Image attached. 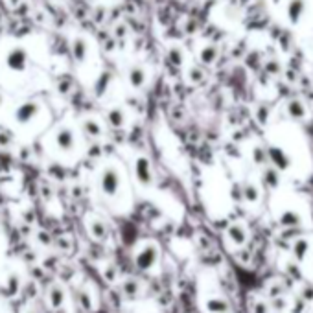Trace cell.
<instances>
[{
  "instance_id": "cell-18",
  "label": "cell",
  "mask_w": 313,
  "mask_h": 313,
  "mask_svg": "<svg viewBox=\"0 0 313 313\" xmlns=\"http://www.w3.org/2000/svg\"><path fill=\"white\" fill-rule=\"evenodd\" d=\"M247 195L250 197V199H252V197H254V188H250V186H249V188H247Z\"/></svg>"
},
{
  "instance_id": "cell-19",
  "label": "cell",
  "mask_w": 313,
  "mask_h": 313,
  "mask_svg": "<svg viewBox=\"0 0 313 313\" xmlns=\"http://www.w3.org/2000/svg\"><path fill=\"white\" fill-rule=\"evenodd\" d=\"M2 103H4V98H2V94H0V105H2Z\"/></svg>"
},
{
  "instance_id": "cell-8",
  "label": "cell",
  "mask_w": 313,
  "mask_h": 313,
  "mask_svg": "<svg viewBox=\"0 0 313 313\" xmlns=\"http://www.w3.org/2000/svg\"><path fill=\"white\" fill-rule=\"evenodd\" d=\"M83 133L91 138H100L101 133H103V127L96 118H87L83 122Z\"/></svg>"
},
{
  "instance_id": "cell-9",
  "label": "cell",
  "mask_w": 313,
  "mask_h": 313,
  "mask_svg": "<svg viewBox=\"0 0 313 313\" xmlns=\"http://www.w3.org/2000/svg\"><path fill=\"white\" fill-rule=\"evenodd\" d=\"M107 122H109L110 127H122L125 124V114L120 107H112L107 112Z\"/></svg>"
},
{
  "instance_id": "cell-11",
  "label": "cell",
  "mask_w": 313,
  "mask_h": 313,
  "mask_svg": "<svg viewBox=\"0 0 313 313\" xmlns=\"http://www.w3.org/2000/svg\"><path fill=\"white\" fill-rule=\"evenodd\" d=\"M168 61L175 66H181L184 61V55H183V50L179 48V46H172L170 50H168Z\"/></svg>"
},
{
  "instance_id": "cell-3",
  "label": "cell",
  "mask_w": 313,
  "mask_h": 313,
  "mask_svg": "<svg viewBox=\"0 0 313 313\" xmlns=\"http://www.w3.org/2000/svg\"><path fill=\"white\" fill-rule=\"evenodd\" d=\"M39 112H41V105L37 103V101H24V103H20L17 109H15V122L20 124V125H26L30 124L31 120H35L39 116Z\"/></svg>"
},
{
  "instance_id": "cell-1",
  "label": "cell",
  "mask_w": 313,
  "mask_h": 313,
  "mask_svg": "<svg viewBox=\"0 0 313 313\" xmlns=\"http://www.w3.org/2000/svg\"><path fill=\"white\" fill-rule=\"evenodd\" d=\"M120 172L114 168V166H107V168H103V172H101V177H100V184H101V190L103 193H107V195H116L120 188Z\"/></svg>"
},
{
  "instance_id": "cell-6",
  "label": "cell",
  "mask_w": 313,
  "mask_h": 313,
  "mask_svg": "<svg viewBox=\"0 0 313 313\" xmlns=\"http://www.w3.org/2000/svg\"><path fill=\"white\" fill-rule=\"evenodd\" d=\"M72 55L76 59V63H85L87 55H89V43L83 37H76L72 41Z\"/></svg>"
},
{
  "instance_id": "cell-16",
  "label": "cell",
  "mask_w": 313,
  "mask_h": 313,
  "mask_svg": "<svg viewBox=\"0 0 313 313\" xmlns=\"http://www.w3.org/2000/svg\"><path fill=\"white\" fill-rule=\"evenodd\" d=\"M289 112L293 114L295 118H300V116H304V109L300 107V103H297V101L289 105Z\"/></svg>"
},
{
  "instance_id": "cell-14",
  "label": "cell",
  "mask_w": 313,
  "mask_h": 313,
  "mask_svg": "<svg viewBox=\"0 0 313 313\" xmlns=\"http://www.w3.org/2000/svg\"><path fill=\"white\" fill-rule=\"evenodd\" d=\"M13 142V135L9 131H0V147H8Z\"/></svg>"
},
{
  "instance_id": "cell-4",
  "label": "cell",
  "mask_w": 313,
  "mask_h": 313,
  "mask_svg": "<svg viewBox=\"0 0 313 313\" xmlns=\"http://www.w3.org/2000/svg\"><path fill=\"white\" fill-rule=\"evenodd\" d=\"M135 175H137V179L144 184V186L151 184V181H153V172H151V162H149V158H146V156H138L137 160H135Z\"/></svg>"
},
{
  "instance_id": "cell-20",
  "label": "cell",
  "mask_w": 313,
  "mask_h": 313,
  "mask_svg": "<svg viewBox=\"0 0 313 313\" xmlns=\"http://www.w3.org/2000/svg\"><path fill=\"white\" fill-rule=\"evenodd\" d=\"M11 2H13V4H17V0H11Z\"/></svg>"
},
{
  "instance_id": "cell-7",
  "label": "cell",
  "mask_w": 313,
  "mask_h": 313,
  "mask_svg": "<svg viewBox=\"0 0 313 313\" xmlns=\"http://www.w3.org/2000/svg\"><path fill=\"white\" fill-rule=\"evenodd\" d=\"M127 78H129V85L133 89H142L146 85V70L142 66H131Z\"/></svg>"
},
{
  "instance_id": "cell-10",
  "label": "cell",
  "mask_w": 313,
  "mask_h": 313,
  "mask_svg": "<svg viewBox=\"0 0 313 313\" xmlns=\"http://www.w3.org/2000/svg\"><path fill=\"white\" fill-rule=\"evenodd\" d=\"M216 57H218V48H216V46H204L201 50V54H199V59H201L204 64L214 63Z\"/></svg>"
},
{
  "instance_id": "cell-12",
  "label": "cell",
  "mask_w": 313,
  "mask_h": 313,
  "mask_svg": "<svg viewBox=\"0 0 313 313\" xmlns=\"http://www.w3.org/2000/svg\"><path fill=\"white\" fill-rule=\"evenodd\" d=\"M302 9H304L302 0H293V2L289 4V15H291V18H293V20H298Z\"/></svg>"
},
{
  "instance_id": "cell-2",
  "label": "cell",
  "mask_w": 313,
  "mask_h": 313,
  "mask_svg": "<svg viewBox=\"0 0 313 313\" xmlns=\"http://www.w3.org/2000/svg\"><path fill=\"white\" fill-rule=\"evenodd\" d=\"M6 66L11 72H24L28 68V52L22 46H15L6 54Z\"/></svg>"
},
{
  "instance_id": "cell-17",
  "label": "cell",
  "mask_w": 313,
  "mask_h": 313,
  "mask_svg": "<svg viewBox=\"0 0 313 313\" xmlns=\"http://www.w3.org/2000/svg\"><path fill=\"white\" fill-rule=\"evenodd\" d=\"M271 156H273V160H276V162H278V166H285L284 155H282L278 149H271Z\"/></svg>"
},
{
  "instance_id": "cell-15",
  "label": "cell",
  "mask_w": 313,
  "mask_h": 313,
  "mask_svg": "<svg viewBox=\"0 0 313 313\" xmlns=\"http://www.w3.org/2000/svg\"><path fill=\"white\" fill-rule=\"evenodd\" d=\"M190 81H193V83H199V81H203V78H204V74H203V70L201 68H190Z\"/></svg>"
},
{
  "instance_id": "cell-13",
  "label": "cell",
  "mask_w": 313,
  "mask_h": 313,
  "mask_svg": "<svg viewBox=\"0 0 313 313\" xmlns=\"http://www.w3.org/2000/svg\"><path fill=\"white\" fill-rule=\"evenodd\" d=\"M109 81H110V76H109V74H107V72L101 74V76H100V81L96 83V94H98V96H101V94H103V91L107 89Z\"/></svg>"
},
{
  "instance_id": "cell-5",
  "label": "cell",
  "mask_w": 313,
  "mask_h": 313,
  "mask_svg": "<svg viewBox=\"0 0 313 313\" xmlns=\"http://www.w3.org/2000/svg\"><path fill=\"white\" fill-rule=\"evenodd\" d=\"M55 146L61 151H72L76 146V135L70 127H61L55 133Z\"/></svg>"
}]
</instances>
